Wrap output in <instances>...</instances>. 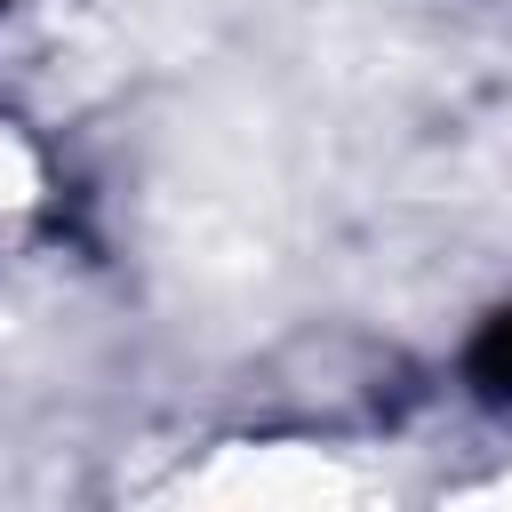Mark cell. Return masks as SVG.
<instances>
[{
  "label": "cell",
  "mask_w": 512,
  "mask_h": 512,
  "mask_svg": "<svg viewBox=\"0 0 512 512\" xmlns=\"http://www.w3.org/2000/svg\"><path fill=\"white\" fill-rule=\"evenodd\" d=\"M496 376H504V392H512V320H504V360H496Z\"/></svg>",
  "instance_id": "1"
}]
</instances>
